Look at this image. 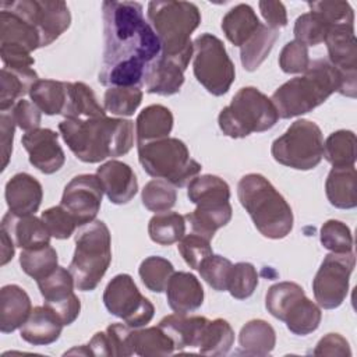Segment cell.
Wrapping results in <instances>:
<instances>
[{
    "label": "cell",
    "instance_id": "obj_50",
    "mask_svg": "<svg viewBox=\"0 0 357 357\" xmlns=\"http://www.w3.org/2000/svg\"><path fill=\"white\" fill-rule=\"evenodd\" d=\"M310 11L321 14L331 26L333 25H354V11L347 1H308Z\"/></svg>",
    "mask_w": 357,
    "mask_h": 357
},
{
    "label": "cell",
    "instance_id": "obj_40",
    "mask_svg": "<svg viewBox=\"0 0 357 357\" xmlns=\"http://www.w3.org/2000/svg\"><path fill=\"white\" fill-rule=\"evenodd\" d=\"M132 344L138 356H169L176 350L173 340L159 326L134 328Z\"/></svg>",
    "mask_w": 357,
    "mask_h": 357
},
{
    "label": "cell",
    "instance_id": "obj_26",
    "mask_svg": "<svg viewBox=\"0 0 357 357\" xmlns=\"http://www.w3.org/2000/svg\"><path fill=\"white\" fill-rule=\"evenodd\" d=\"M32 311L28 293L18 284H6L0 290V331L11 333L21 328Z\"/></svg>",
    "mask_w": 357,
    "mask_h": 357
},
{
    "label": "cell",
    "instance_id": "obj_8",
    "mask_svg": "<svg viewBox=\"0 0 357 357\" xmlns=\"http://www.w3.org/2000/svg\"><path fill=\"white\" fill-rule=\"evenodd\" d=\"M279 119L272 100L254 86L238 89L229 106L219 113L222 132L230 138H244L252 132L271 130Z\"/></svg>",
    "mask_w": 357,
    "mask_h": 357
},
{
    "label": "cell",
    "instance_id": "obj_29",
    "mask_svg": "<svg viewBox=\"0 0 357 357\" xmlns=\"http://www.w3.org/2000/svg\"><path fill=\"white\" fill-rule=\"evenodd\" d=\"M173 128V114L163 105L146 106L137 117V145L169 137Z\"/></svg>",
    "mask_w": 357,
    "mask_h": 357
},
{
    "label": "cell",
    "instance_id": "obj_18",
    "mask_svg": "<svg viewBox=\"0 0 357 357\" xmlns=\"http://www.w3.org/2000/svg\"><path fill=\"white\" fill-rule=\"evenodd\" d=\"M25 151L29 155V163L45 174L59 172L66 155L59 144V134L50 128H36L28 131L21 139Z\"/></svg>",
    "mask_w": 357,
    "mask_h": 357
},
{
    "label": "cell",
    "instance_id": "obj_36",
    "mask_svg": "<svg viewBox=\"0 0 357 357\" xmlns=\"http://www.w3.org/2000/svg\"><path fill=\"white\" fill-rule=\"evenodd\" d=\"M148 233L153 243L172 245L178 243L185 234V218L177 212H160L151 218Z\"/></svg>",
    "mask_w": 357,
    "mask_h": 357
},
{
    "label": "cell",
    "instance_id": "obj_32",
    "mask_svg": "<svg viewBox=\"0 0 357 357\" xmlns=\"http://www.w3.org/2000/svg\"><path fill=\"white\" fill-rule=\"evenodd\" d=\"M279 38V29L259 24L255 32L240 46V60L247 71H255L271 53Z\"/></svg>",
    "mask_w": 357,
    "mask_h": 357
},
{
    "label": "cell",
    "instance_id": "obj_46",
    "mask_svg": "<svg viewBox=\"0 0 357 357\" xmlns=\"http://www.w3.org/2000/svg\"><path fill=\"white\" fill-rule=\"evenodd\" d=\"M142 204L151 212H166L172 209L177 201V191L173 184L166 180L155 178L145 184L142 190Z\"/></svg>",
    "mask_w": 357,
    "mask_h": 357
},
{
    "label": "cell",
    "instance_id": "obj_56",
    "mask_svg": "<svg viewBox=\"0 0 357 357\" xmlns=\"http://www.w3.org/2000/svg\"><path fill=\"white\" fill-rule=\"evenodd\" d=\"M15 121L11 110L0 112V132H1V170L8 165L13 152V139L15 131Z\"/></svg>",
    "mask_w": 357,
    "mask_h": 357
},
{
    "label": "cell",
    "instance_id": "obj_14",
    "mask_svg": "<svg viewBox=\"0 0 357 357\" xmlns=\"http://www.w3.org/2000/svg\"><path fill=\"white\" fill-rule=\"evenodd\" d=\"M42 47L40 36L31 20L26 0L0 3V49L32 53Z\"/></svg>",
    "mask_w": 357,
    "mask_h": 357
},
{
    "label": "cell",
    "instance_id": "obj_23",
    "mask_svg": "<svg viewBox=\"0 0 357 357\" xmlns=\"http://www.w3.org/2000/svg\"><path fill=\"white\" fill-rule=\"evenodd\" d=\"M169 307L176 314H188L198 310L204 303V289L195 275L174 272L166 286Z\"/></svg>",
    "mask_w": 357,
    "mask_h": 357
},
{
    "label": "cell",
    "instance_id": "obj_24",
    "mask_svg": "<svg viewBox=\"0 0 357 357\" xmlns=\"http://www.w3.org/2000/svg\"><path fill=\"white\" fill-rule=\"evenodd\" d=\"M63 326V321L50 307L38 305L32 308L20 335L29 344L46 346L60 337Z\"/></svg>",
    "mask_w": 357,
    "mask_h": 357
},
{
    "label": "cell",
    "instance_id": "obj_21",
    "mask_svg": "<svg viewBox=\"0 0 357 357\" xmlns=\"http://www.w3.org/2000/svg\"><path fill=\"white\" fill-rule=\"evenodd\" d=\"M4 195L11 213L28 216L39 209L43 190L33 176L28 173H17L7 181Z\"/></svg>",
    "mask_w": 357,
    "mask_h": 357
},
{
    "label": "cell",
    "instance_id": "obj_41",
    "mask_svg": "<svg viewBox=\"0 0 357 357\" xmlns=\"http://www.w3.org/2000/svg\"><path fill=\"white\" fill-rule=\"evenodd\" d=\"M57 252L50 244L38 248L22 250L20 255V265L22 271L36 282L49 276L57 268Z\"/></svg>",
    "mask_w": 357,
    "mask_h": 357
},
{
    "label": "cell",
    "instance_id": "obj_59",
    "mask_svg": "<svg viewBox=\"0 0 357 357\" xmlns=\"http://www.w3.org/2000/svg\"><path fill=\"white\" fill-rule=\"evenodd\" d=\"M0 238H1V261H0V264L6 265L14 257L15 244H14L13 238L8 236V233L3 229H0Z\"/></svg>",
    "mask_w": 357,
    "mask_h": 357
},
{
    "label": "cell",
    "instance_id": "obj_9",
    "mask_svg": "<svg viewBox=\"0 0 357 357\" xmlns=\"http://www.w3.org/2000/svg\"><path fill=\"white\" fill-rule=\"evenodd\" d=\"M138 146V160L142 169L155 178H162L174 187H184L201 172V165L190 156L187 145L178 138H162Z\"/></svg>",
    "mask_w": 357,
    "mask_h": 357
},
{
    "label": "cell",
    "instance_id": "obj_25",
    "mask_svg": "<svg viewBox=\"0 0 357 357\" xmlns=\"http://www.w3.org/2000/svg\"><path fill=\"white\" fill-rule=\"evenodd\" d=\"M145 91L162 96H170L180 91L184 84V70L174 61L158 56L145 70Z\"/></svg>",
    "mask_w": 357,
    "mask_h": 357
},
{
    "label": "cell",
    "instance_id": "obj_16",
    "mask_svg": "<svg viewBox=\"0 0 357 357\" xmlns=\"http://www.w3.org/2000/svg\"><path fill=\"white\" fill-rule=\"evenodd\" d=\"M103 197V188L96 174H78L64 187L60 205L74 218L77 226L95 220Z\"/></svg>",
    "mask_w": 357,
    "mask_h": 357
},
{
    "label": "cell",
    "instance_id": "obj_52",
    "mask_svg": "<svg viewBox=\"0 0 357 357\" xmlns=\"http://www.w3.org/2000/svg\"><path fill=\"white\" fill-rule=\"evenodd\" d=\"M40 219L46 225L50 236L59 240L68 238L77 229L74 218L61 205L43 211Z\"/></svg>",
    "mask_w": 357,
    "mask_h": 357
},
{
    "label": "cell",
    "instance_id": "obj_3",
    "mask_svg": "<svg viewBox=\"0 0 357 357\" xmlns=\"http://www.w3.org/2000/svg\"><path fill=\"white\" fill-rule=\"evenodd\" d=\"M146 14L160 42V56L185 71L194 54L191 33L201 24L199 8L190 1L156 0L149 1Z\"/></svg>",
    "mask_w": 357,
    "mask_h": 357
},
{
    "label": "cell",
    "instance_id": "obj_55",
    "mask_svg": "<svg viewBox=\"0 0 357 357\" xmlns=\"http://www.w3.org/2000/svg\"><path fill=\"white\" fill-rule=\"evenodd\" d=\"M15 124L24 131H32L40 126V110L29 100L20 99L11 109Z\"/></svg>",
    "mask_w": 357,
    "mask_h": 357
},
{
    "label": "cell",
    "instance_id": "obj_5",
    "mask_svg": "<svg viewBox=\"0 0 357 357\" xmlns=\"http://www.w3.org/2000/svg\"><path fill=\"white\" fill-rule=\"evenodd\" d=\"M237 195L264 237L279 240L290 234L293 229L291 208L266 177L258 173L243 176L237 184Z\"/></svg>",
    "mask_w": 357,
    "mask_h": 357
},
{
    "label": "cell",
    "instance_id": "obj_35",
    "mask_svg": "<svg viewBox=\"0 0 357 357\" xmlns=\"http://www.w3.org/2000/svg\"><path fill=\"white\" fill-rule=\"evenodd\" d=\"M29 96L32 103L45 114H61L66 105L67 86L66 82L61 81L38 79L32 85Z\"/></svg>",
    "mask_w": 357,
    "mask_h": 357
},
{
    "label": "cell",
    "instance_id": "obj_58",
    "mask_svg": "<svg viewBox=\"0 0 357 357\" xmlns=\"http://www.w3.org/2000/svg\"><path fill=\"white\" fill-rule=\"evenodd\" d=\"M258 6L269 28L279 29L287 25V13L282 1H259Z\"/></svg>",
    "mask_w": 357,
    "mask_h": 357
},
{
    "label": "cell",
    "instance_id": "obj_19",
    "mask_svg": "<svg viewBox=\"0 0 357 357\" xmlns=\"http://www.w3.org/2000/svg\"><path fill=\"white\" fill-rule=\"evenodd\" d=\"M28 8L39 32L42 47L52 45L71 24V14L64 1L28 0Z\"/></svg>",
    "mask_w": 357,
    "mask_h": 357
},
{
    "label": "cell",
    "instance_id": "obj_11",
    "mask_svg": "<svg viewBox=\"0 0 357 357\" xmlns=\"http://www.w3.org/2000/svg\"><path fill=\"white\" fill-rule=\"evenodd\" d=\"M194 75L197 81L212 95H225L234 78L236 70L223 42L212 35L202 33L194 40Z\"/></svg>",
    "mask_w": 357,
    "mask_h": 357
},
{
    "label": "cell",
    "instance_id": "obj_49",
    "mask_svg": "<svg viewBox=\"0 0 357 357\" xmlns=\"http://www.w3.org/2000/svg\"><path fill=\"white\" fill-rule=\"evenodd\" d=\"M233 264L222 255H209L198 266L201 278L216 291L227 290V282Z\"/></svg>",
    "mask_w": 357,
    "mask_h": 357
},
{
    "label": "cell",
    "instance_id": "obj_15",
    "mask_svg": "<svg viewBox=\"0 0 357 357\" xmlns=\"http://www.w3.org/2000/svg\"><path fill=\"white\" fill-rule=\"evenodd\" d=\"M325 43L329 63L339 71L342 85L339 93L356 98L357 92V39L354 25L331 26Z\"/></svg>",
    "mask_w": 357,
    "mask_h": 357
},
{
    "label": "cell",
    "instance_id": "obj_48",
    "mask_svg": "<svg viewBox=\"0 0 357 357\" xmlns=\"http://www.w3.org/2000/svg\"><path fill=\"white\" fill-rule=\"evenodd\" d=\"M321 244L332 252H350L353 251V236L350 227L340 222L331 219L321 227Z\"/></svg>",
    "mask_w": 357,
    "mask_h": 357
},
{
    "label": "cell",
    "instance_id": "obj_6",
    "mask_svg": "<svg viewBox=\"0 0 357 357\" xmlns=\"http://www.w3.org/2000/svg\"><path fill=\"white\" fill-rule=\"evenodd\" d=\"M112 262V238L102 220H93L77 233L75 251L68 266L74 284L81 291L98 287Z\"/></svg>",
    "mask_w": 357,
    "mask_h": 357
},
{
    "label": "cell",
    "instance_id": "obj_45",
    "mask_svg": "<svg viewBox=\"0 0 357 357\" xmlns=\"http://www.w3.org/2000/svg\"><path fill=\"white\" fill-rule=\"evenodd\" d=\"M331 29V24L318 13L308 11L301 14L294 22L296 40L308 46H317L325 42V38Z\"/></svg>",
    "mask_w": 357,
    "mask_h": 357
},
{
    "label": "cell",
    "instance_id": "obj_22",
    "mask_svg": "<svg viewBox=\"0 0 357 357\" xmlns=\"http://www.w3.org/2000/svg\"><path fill=\"white\" fill-rule=\"evenodd\" d=\"M1 229L8 233L15 247L22 250L38 248L50 244V233L42 219L35 215L18 216L10 211L1 219Z\"/></svg>",
    "mask_w": 357,
    "mask_h": 357
},
{
    "label": "cell",
    "instance_id": "obj_28",
    "mask_svg": "<svg viewBox=\"0 0 357 357\" xmlns=\"http://www.w3.org/2000/svg\"><path fill=\"white\" fill-rule=\"evenodd\" d=\"M331 205L339 209H351L357 205V172L354 166L333 167L325 183Z\"/></svg>",
    "mask_w": 357,
    "mask_h": 357
},
{
    "label": "cell",
    "instance_id": "obj_37",
    "mask_svg": "<svg viewBox=\"0 0 357 357\" xmlns=\"http://www.w3.org/2000/svg\"><path fill=\"white\" fill-rule=\"evenodd\" d=\"M321 318L322 312L319 305L304 296L290 307L283 322H286L287 329L294 335L305 336L317 331Z\"/></svg>",
    "mask_w": 357,
    "mask_h": 357
},
{
    "label": "cell",
    "instance_id": "obj_39",
    "mask_svg": "<svg viewBox=\"0 0 357 357\" xmlns=\"http://www.w3.org/2000/svg\"><path fill=\"white\" fill-rule=\"evenodd\" d=\"M356 134L350 130L332 132L324 142V156L333 167H350L356 162Z\"/></svg>",
    "mask_w": 357,
    "mask_h": 357
},
{
    "label": "cell",
    "instance_id": "obj_4",
    "mask_svg": "<svg viewBox=\"0 0 357 357\" xmlns=\"http://www.w3.org/2000/svg\"><path fill=\"white\" fill-rule=\"evenodd\" d=\"M342 78L329 60L310 61L300 77H294L280 85L271 100L280 119H291L305 114L324 103L333 92H339Z\"/></svg>",
    "mask_w": 357,
    "mask_h": 357
},
{
    "label": "cell",
    "instance_id": "obj_33",
    "mask_svg": "<svg viewBox=\"0 0 357 357\" xmlns=\"http://www.w3.org/2000/svg\"><path fill=\"white\" fill-rule=\"evenodd\" d=\"M238 343L247 356H268L276 344V333L264 319H251L240 331Z\"/></svg>",
    "mask_w": 357,
    "mask_h": 357
},
{
    "label": "cell",
    "instance_id": "obj_27",
    "mask_svg": "<svg viewBox=\"0 0 357 357\" xmlns=\"http://www.w3.org/2000/svg\"><path fill=\"white\" fill-rule=\"evenodd\" d=\"M208 321V318L198 315L172 314L162 318L158 326L173 340L176 350H183L185 347H198Z\"/></svg>",
    "mask_w": 357,
    "mask_h": 357
},
{
    "label": "cell",
    "instance_id": "obj_13",
    "mask_svg": "<svg viewBox=\"0 0 357 357\" xmlns=\"http://www.w3.org/2000/svg\"><path fill=\"white\" fill-rule=\"evenodd\" d=\"M354 265L356 257L353 251L331 252L324 258L312 280L314 297L319 307L333 310L344 301Z\"/></svg>",
    "mask_w": 357,
    "mask_h": 357
},
{
    "label": "cell",
    "instance_id": "obj_57",
    "mask_svg": "<svg viewBox=\"0 0 357 357\" xmlns=\"http://www.w3.org/2000/svg\"><path fill=\"white\" fill-rule=\"evenodd\" d=\"M315 356H351L349 342L339 333L325 335L312 350Z\"/></svg>",
    "mask_w": 357,
    "mask_h": 357
},
{
    "label": "cell",
    "instance_id": "obj_42",
    "mask_svg": "<svg viewBox=\"0 0 357 357\" xmlns=\"http://www.w3.org/2000/svg\"><path fill=\"white\" fill-rule=\"evenodd\" d=\"M304 289L294 282H279L269 287L265 297V307L268 312L283 321L290 307L304 297Z\"/></svg>",
    "mask_w": 357,
    "mask_h": 357
},
{
    "label": "cell",
    "instance_id": "obj_17",
    "mask_svg": "<svg viewBox=\"0 0 357 357\" xmlns=\"http://www.w3.org/2000/svg\"><path fill=\"white\" fill-rule=\"evenodd\" d=\"M74 286L71 272L63 266H57L49 276L38 280L45 305L50 307L64 325H71L81 311L79 298L73 291Z\"/></svg>",
    "mask_w": 357,
    "mask_h": 357
},
{
    "label": "cell",
    "instance_id": "obj_7",
    "mask_svg": "<svg viewBox=\"0 0 357 357\" xmlns=\"http://www.w3.org/2000/svg\"><path fill=\"white\" fill-rule=\"evenodd\" d=\"M187 195L197 205L184 216L190 222L192 233L211 240L218 229L230 222V187L223 178L213 174L197 176L188 183Z\"/></svg>",
    "mask_w": 357,
    "mask_h": 357
},
{
    "label": "cell",
    "instance_id": "obj_1",
    "mask_svg": "<svg viewBox=\"0 0 357 357\" xmlns=\"http://www.w3.org/2000/svg\"><path fill=\"white\" fill-rule=\"evenodd\" d=\"M103 60L98 79L105 86H139L146 67L160 54V42L137 1L102 3Z\"/></svg>",
    "mask_w": 357,
    "mask_h": 357
},
{
    "label": "cell",
    "instance_id": "obj_47",
    "mask_svg": "<svg viewBox=\"0 0 357 357\" xmlns=\"http://www.w3.org/2000/svg\"><path fill=\"white\" fill-rule=\"evenodd\" d=\"M258 286V273L252 264L237 262L231 266L227 291L237 300L248 298Z\"/></svg>",
    "mask_w": 357,
    "mask_h": 357
},
{
    "label": "cell",
    "instance_id": "obj_34",
    "mask_svg": "<svg viewBox=\"0 0 357 357\" xmlns=\"http://www.w3.org/2000/svg\"><path fill=\"white\" fill-rule=\"evenodd\" d=\"M259 18L248 4H237L222 20V29L229 42L241 46L259 26Z\"/></svg>",
    "mask_w": 357,
    "mask_h": 357
},
{
    "label": "cell",
    "instance_id": "obj_44",
    "mask_svg": "<svg viewBox=\"0 0 357 357\" xmlns=\"http://www.w3.org/2000/svg\"><path fill=\"white\" fill-rule=\"evenodd\" d=\"M138 273L148 290L153 293H162L166 290V286L174 273V268L166 258L152 255L141 262Z\"/></svg>",
    "mask_w": 357,
    "mask_h": 357
},
{
    "label": "cell",
    "instance_id": "obj_43",
    "mask_svg": "<svg viewBox=\"0 0 357 357\" xmlns=\"http://www.w3.org/2000/svg\"><path fill=\"white\" fill-rule=\"evenodd\" d=\"M142 100L139 86H110L103 96V107L114 116H132Z\"/></svg>",
    "mask_w": 357,
    "mask_h": 357
},
{
    "label": "cell",
    "instance_id": "obj_51",
    "mask_svg": "<svg viewBox=\"0 0 357 357\" xmlns=\"http://www.w3.org/2000/svg\"><path fill=\"white\" fill-rule=\"evenodd\" d=\"M177 248H178V252L181 254L183 259L185 261V264L192 269H198L201 262L213 254L212 247H211V240H208L197 233L184 236L178 241Z\"/></svg>",
    "mask_w": 357,
    "mask_h": 357
},
{
    "label": "cell",
    "instance_id": "obj_30",
    "mask_svg": "<svg viewBox=\"0 0 357 357\" xmlns=\"http://www.w3.org/2000/svg\"><path fill=\"white\" fill-rule=\"evenodd\" d=\"M67 96L63 109L66 119H95L106 116L93 93V91L84 82H66Z\"/></svg>",
    "mask_w": 357,
    "mask_h": 357
},
{
    "label": "cell",
    "instance_id": "obj_38",
    "mask_svg": "<svg viewBox=\"0 0 357 357\" xmlns=\"http://www.w3.org/2000/svg\"><path fill=\"white\" fill-rule=\"evenodd\" d=\"M234 342V331L226 319L216 318L208 321L201 340H199V353L208 356H225L230 351Z\"/></svg>",
    "mask_w": 357,
    "mask_h": 357
},
{
    "label": "cell",
    "instance_id": "obj_12",
    "mask_svg": "<svg viewBox=\"0 0 357 357\" xmlns=\"http://www.w3.org/2000/svg\"><path fill=\"white\" fill-rule=\"evenodd\" d=\"M106 310L121 318L131 328H141L151 322L155 314L153 304L144 297L134 279L127 273L116 275L103 293Z\"/></svg>",
    "mask_w": 357,
    "mask_h": 357
},
{
    "label": "cell",
    "instance_id": "obj_54",
    "mask_svg": "<svg viewBox=\"0 0 357 357\" xmlns=\"http://www.w3.org/2000/svg\"><path fill=\"white\" fill-rule=\"evenodd\" d=\"M132 329L127 324H112L106 328V343L109 356L112 357H127L135 353L132 344Z\"/></svg>",
    "mask_w": 357,
    "mask_h": 357
},
{
    "label": "cell",
    "instance_id": "obj_31",
    "mask_svg": "<svg viewBox=\"0 0 357 357\" xmlns=\"http://www.w3.org/2000/svg\"><path fill=\"white\" fill-rule=\"evenodd\" d=\"M38 74L33 68H1V92H0V112L10 110L38 81Z\"/></svg>",
    "mask_w": 357,
    "mask_h": 357
},
{
    "label": "cell",
    "instance_id": "obj_20",
    "mask_svg": "<svg viewBox=\"0 0 357 357\" xmlns=\"http://www.w3.org/2000/svg\"><path fill=\"white\" fill-rule=\"evenodd\" d=\"M96 176L102 184L103 192L112 204H127L138 191L135 173L127 163L120 160H109L100 165L96 170Z\"/></svg>",
    "mask_w": 357,
    "mask_h": 357
},
{
    "label": "cell",
    "instance_id": "obj_2",
    "mask_svg": "<svg viewBox=\"0 0 357 357\" xmlns=\"http://www.w3.org/2000/svg\"><path fill=\"white\" fill-rule=\"evenodd\" d=\"M59 131L75 158L85 163L126 155L134 145V123L124 119H64Z\"/></svg>",
    "mask_w": 357,
    "mask_h": 357
},
{
    "label": "cell",
    "instance_id": "obj_10",
    "mask_svg": "<svg viewBox=\"0 0 357 357\" xmlns=\"http://www.w3.org/2000/svg\"><path fill=\"white\" fill-rule=\"evenodd\" d=\"M273 159L296 170L317 167L324 156L322 131L314 121L296 120L283 135L276 138L271 148Z\"/></svg>",
    "mask_w": 357,
    "mask_h": 357
},
{
    "label": "cell",
    "instance_id": "obj_53",
    "mask_svg": "<svg viewBox=\"0 0 357 357\" xmlns=\"http://www.w3.org/2000/svg\"><path fill=\"white\" fill-rule=\"evenodd\" d=\"M310 61L308 47L296 39L287 42L279 56V67L286 74L304 73Z\"/></svg>",
    "mask_w": 357,
    "mask_h": 357
}]
</instances>
